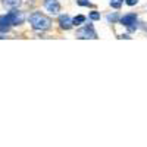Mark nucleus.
Wrapping results in <instances>:
<instances>
[{"mask_svg":"<svg viewBox=\"0 0 147 147\" xmlns=\"http://www.w3.org/2000/svg\"><path fill=\"white\" fill-rule=\"evenodd\" d=\"M10 19L7 18V15H2L0 16V32H7L10 28Z\"/></svg>","mask_w":147,"mask_h":147,"instance_id":"obj_7","label":"nucleus"},{"mask_svg":"<svg viewBox=\"0 0 147 147\" xmlns=\"http://www.w3.org/2000/svg\"><path fill=\"white\" fill-rule=\"evenodd\" d=\"M3 5L10 9H16L21 5V0H3Z\"/></svg>","mask_w":147,"mask_h":147,"instance_id":"obj_8","label":"nucleus"},{"mask_svg":"<svg viewBox=\"0 0 147 147\" xmlns=\"http://www.w3.org/2000/svg\"><path fill=\"white\" fill-rule=\"evenodd\" d=\"M59 24H60V28H63V30H69L72 28V19L68 16V15H60L59 16Z\"/></svg>","mask_w":147,"mask_h":147,"instance_id":"obj_6","label":"nucleus"},{"mask_svg":"<svg viewBox=\"0 0 147 147\" xmlns=\"http://www.w3.org/2000/svg\"><path fill=\"white\" fill-rule=\"evenodd\" d=\"M122 3H124V0H110V6L115 9H119L122 6Z\"/></svg>","mask_w":147,"mask_h":147,"instance_id":"obj_10","label":"nucleus"},{"mask_svg":"<svg viewBox=\"0 0 147 147\" xmlns=\"http://www.w3.org/2000/svg\"><path fill=\"white\" fill-rule=\"evenodd\" d=\"M7 18L10 19V24H12V25H21V24L24 22V19H25L24 13H22L21 10H18V9H13L12 12H9V13H7Z\"/></svg>","mask_w":147,"mask_h":147,"instance_id":"obj_3","label":"nucleus"},{"mask_svg":"<svg viewBox=\"0 0 147 147\" xmlns=\"http://www.w3.org/2000/svg\"><path fill=\"white\" fill-rule=\"evenodd\" d=\"M121 24L125 27H129L131 30H134L137 27V16L136 13H128V15H124L121 18Z\"/></svg>","mask_w":147,"mask_h":147,"instance_id":"obj_5","label":"nucleus"},{"mask_svg":"<svg viewBox=\"0 0 147 147\" xmlns=\"http://www.w3.org/2000/svg\"><path fill=\"white\" fill-rule=\"evenodd\" d=\"M77 37L78 38H97V34L91 25H85L77 31Z\"/></svg>","mask_w":147,"mask_h":147,"instance_id":"obj_2","label":"nucleus"},{"mask_svg":"<svg viewBox=\"0 0 147 147\" xmlns=\"http://www.w3.org/2000/svg\"><path fill=\"white\" fill-rule=\"evenodd\" d=\"M118 18H119V16H118V13L107 15V21H109V22H116V21H118Z\"/></svg>","mask_w":147,"mask_h":147,"instance_id":"obj_12","label":"nucleus"},{"mask_svg":"<svg viewBox=\"0 0 147 147\" xmlns=\"http://www.w3.org/2000/svg\"><path fill=\"white\" fill-rule=\"evenodd\" d=\"M44 7L50 15H57L60 12V5L57 0H44Z\"/></svg>","mask_w":147,"mask_h":147,"instance_id":"obj_4","label":"nucleus"},{"mask_svg":"<svg viewBox=\"0 0 147 147\" xmlns=\"http://www.w3.org/2000/svg\"><path fill=\"white\" fill-rule=\"evenodd\" d=\"M30 24L34 30H38V31H46L52 27L50 18H47L46 15L40 13V12H34L30 16Z\"/></svg>","mask_w":147,"mask_h":147,"instance_id":"obj_1","label":"nucleus"},{"mask_svg":"<svg viewBox=\"0 0 147 147\" xmlns=\"http://www.w3.org/2000/svg\"><path fill=\"white\" fill-rule=\"evenodd\" d=\"M77 3H78L80 6H90L88 0H77Z\"/></svg>","mask_w":147,"mask_h":147,"instance_id":"obj_13","label":"nucleus"},{"mask_svg":"<svg viewBox=\"0 0 147 147\" xmlns=\"http://www.w3.org/2000/svg\"><path fill=\"white\" fill-rule=\"evenodd\" d=\"M90 19H93V21H99L100 19V13H99V12H91V13H90Z\"/></svg>","mask_w":147,"mask_h":147,"instance_id":"obj_11","label":"nucleus"},{"mask_svg":"<svg viewBox=\"0 0 147 147\" xmlns=\"http://www.w3.org/2000/svg\"><path fill=\"white\" fill-rule=\"evenodd\" d=\"M84 22H85V16L84 15H78V16H75L72 19L74 25H81V24H84Z\"/></svg>","mask_w":147,"mask_h":147,"instance_id":"obj_9","label":"nucleus"},{"mask_svg":"<svg viewBox=\"0 0 147 147\" xmlns=\"http://www.w3.org/2000/svg\"><path fill=\"white\" fill-rule=\"evenodd\" d=\"M125 3H127L128 6H134V5L138 3V0H125Z\"/></svg>","mask_w":147,"mask_h":147,"instance_id":"obj_14","label":"nucleus"}]
</instances>
